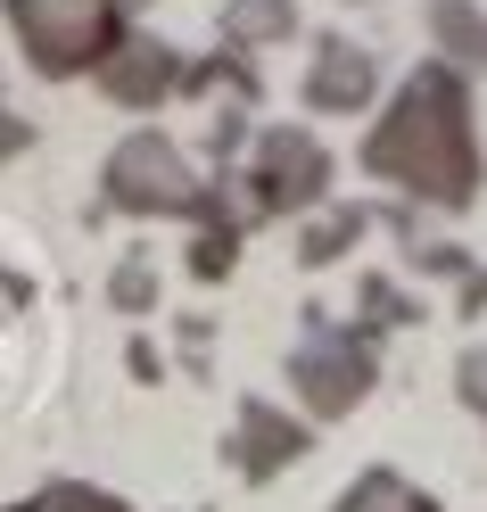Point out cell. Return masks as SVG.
Returning a JSON list of instances; mask_svg holds the SVG:
<instances>
[{"label": "cell", "instance_id": "1", "mask_svg": "<svg viewBox=\"0 0 487 512\" xmlns=\"http://www.w3.org/2000/svg\"><path fill=\"white\" fill-rule=\"evenodd\" d=\"M9 17H17L25 50H34L50 75L83 67V58L100 50V34H108V0H9Z\"/></svg>", "mask_w": 487, "mask_h": 512}, {"label": "cell", "instance_id": "2", "mask_svg": "<svg viewBox=\"0 0 487 512\" xmlns=\"http://www.w3.org/2000/svg\"><path fill=\"white\" fill-rule=\"evenodd\" d=\"M339 512H430V496H413L405 479H388V471H364V479L339 496Z\"/></svg>", "mask_w": 487, "mask_h": 512}, {"label": "cell", "instance_id": "3", "mask_svg": "<svg viewBox=\"0 0 487 512\" xmlns=\"http://www.w3.org/2000/svg\"><path fill=\"white\" fill-rule=\"evenodd\" d=\"M240 422H248V455H240V463H248L256 479H265V471H273L281 455H298V446H306L298 430H281V422H273V413H265V405H248V413H240Z\"/></svg>", "mask_w": 487, "mask_h": 512}, {"label": "cell", "instance_id": "4", "mask_svg": "<svg viewBox=\"0 0 487 512\" xmlns=\"http://www.w3.org/2000/svg\"><path fill=\"white\" fill-rule=\"evenodd\" d=\"M149 83H166V50H133L116 67V100H149Z\"/></svg>", "mask_w": 487, "mask_h": 512}, {"label": "cell", "instance_id": "5", "mask_svg": "<svg viewBox=\"0 0 487 512\" xmlns=\"http://www.w3.org/2000/svg\"><path fill=\"white\" fill-rule=\"evenodd\" d=\"M17 512H124V504H116V496H100V488H50V496L17 504Z\"/></svg>", "mask_w": 487, "mask_h": 512}]
</instances>
